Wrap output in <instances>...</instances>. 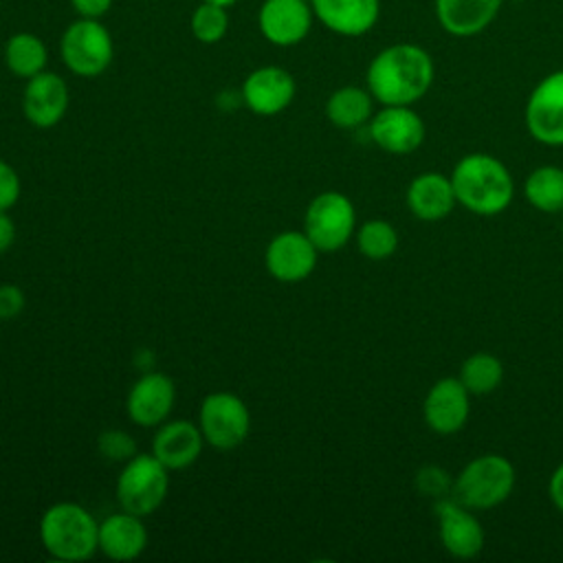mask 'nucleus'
<instances>
[{
	"label": "nucleus",
	"instance_id": "obj_1",
	"mask_svg": "<svg viewBox=\"0 0 563 563\" xmlns=\"http://www.w3.org/2000/svg\"><path fill=\"white\" fill-rule=\"evenodd\" d=\"M435 77L433 57L416 42H396L380 48L365 70V88L380 106H413Z\"/></svg>",
	"mask_w": 563,
	"mask_h": 563
},
{
	"label": "nucleus",
	"instance_id": "obj_34",
	"mask_svg": "<svg viewBox=\"0 0 563 563\" xmlns=\"http://www.w3.org/2000/svg\"><path fill=\"white\" fill-rule=\"evenodd\" d=\"M15 242V222L7 211H0V253H7Z\"/></svg>",
	"mask_w": 563,
	"mask_h": 563
},
{
	"label": "nucleus",
	"instance_id": "obj_30",
	"mask_svg": "<svg viewBox=\"0 0 563 563\" xmlns=\"http://www.w3.org/2000/svg\"><path fill=\"white\" fill-rule=\"evenodd\" d=\"M416 486H418L420 493L440 499V497H446V493L453 490V479L440 466H424L416 475Z\"/></svg>",
	"mask_w": 563,
	"mask_h": 563
},
{
	"label": "nucleus",
	"instance_id": "obj_15",
	"mask_svg": "<svg viewBox=\"0 0 563 563\" xmlns=\"http://www.w3.org/2000/svg\"><path fill=\"white\" fill-rule=\"evenodd\" d=\"M176 402L174 380L163 372H147L128 391L125 413L128 418L143 429L163 424Z\"/></svg>",
	"mask_w": 563,
	"mask_h": 563
},
{
	"label": "nucleus",
	"instance_id": "obj_8",
	"mask_svg": "<svg viewBox=\"0 0 563 563\" xmlns=\"http://www.w3.org/2000/svg\"><path fill=\"white\" fill-rule=\"evenodd\" d=\"M198 427L209 446L231 451L246 440L251 431V411L238 394L211 391L200 402Z\"/></svg>",
	"mask_w": 563,
	"mask_h": 563
},
{
	"label": "nucleus",
	"instance_id": "obj_5",
	"mask_svg": "<svg viewBox=\"0 0 563 563\" xmlns=\"http://www.w3.org/2000/svg\"><path fill=\"white\" fill-rule=\"evenodd\" d=\"M59 57L64 66L84 79L103 75L114 59V42L101 20L77 18L59 37Z\"/></svg>",
	"mask_w": 563,
	"mask_h": 563
},
{
	"label": "nucleus",
	"instance_id": "obj_37",
	"mask_svg": "<svg viewBox=\"0 0 563 563\" xmlns=\"http://www.w3.org/2000/svg\"><path fill=\"white\" fill-rule=\"evenodd\" d=\"M308 2H310V0H308Z\"/></svg>",
	"mask_w": 563,
	"mask_h": 563
},
{
	"label": "nucleus",
	"instance_id": "obj_33",
	"mask_svg": "<svg viewBox=\"0 0 563 563\" xmlns=\"http://www.w3.org/2000/svg\"><path fill=\"white\" fill-rule=\"evenodd\" d=\"M112 2L114 0H70V7L77 13V18L101 20L112 9Z\"/></svg>",
	"mask_w": 563,
	"mask_h": 563
},
{
	"label": "nucleus",
	"instance_id": "obj_3",
	"mask_svg": "<svg viewBox=\"0 0 563 563\" xmlns=\"http://www.w3.org/2000/svg\"><path fill=\"white\" fill-rule=\"evenodd\" d=\"M40 543L57 561H88L99 550V521L77 501H57L42 512Z\"/></svg>",
	"mask_w": 563,
	"mask_h": 563
},
{
	"label": "nucleus",
	"instance_id": "obj_19",
	"mask_svg": "<svg viewBox=\"0 0 563 563\" xmlns=\"http://www.w3.org/2000/svg\"><path fill=\"white\" fill-rule=\"evenodd\" d=\"M314 20L341 37L369 33L380 18V0H310Z\"/></svg>",
	"mask_w": 563,
	"mask_h": 563
},
{
	"label": "nucleus",
	"instance_id": "obj_20",
	"mask_svg": "<svg viewBox=\"0 0 563 563\" xmlns=\"http://www.w3.org/2000/svg\"><path fill=\"white\" fill-rule=\"evenodd\" d=\"M504 0H433L440 29L453 37L484 33L501 11Z\"/></svg>",
	"mask_w": 563,
	"mask_h": 563
},
{
	"label": "nucleus",
	"instance_id": "obj_17",
	"mask_svg": "<svg viewBox=\"0 0 563 563\" xmlns=\"http://www.w3.org/2000/svg\"><path fill=\"white\" fill-rule=\"evenodd\" d=\"M68 103L70 92L62 75L53 70H42L35 77L26 79L22 92V114L31 125L40 130L55 128L64 119Z\"/></svg>",
	"mask_w": 563,
	"mask_h": 563
},
{
	"label": "nucleus",
	"instance_id": "obj_9",
	"mask_svg": "<svg viewBox=\"0 0 563 563\" xmlns=\"http://www.w3.org/2000/svg\"><path fill=\"white\" fill-rule=\"evenodd\" d=\"M526 128L543 145H563V68L545 75L528 95Z\"/></svg>",
	"mask_w": 563,
	"mask_h": 563
},
{
	"label": "nucleus",
	"instance_id": "obj_35",
	"mask_svg": "<svg viewBox=\"0 0 563 563\" xmlns=\"http://www.w3.org/2000/svg\"><path fill=\"white\" fill-rule=\"evenodd\" d=\"M548 490H550L552 504L559 508V512H563V462H561V464L554 468V473L550 475Z\"/></svg>",
	"mask_w": 563,
	"mask_h": 563
},
{
	"label": "nucleus",
	"instance_id": "obj_25",
	"mask_svg": "<svg viewBox=\"0 0 563 563\" xmlns=\"http://www.w3.org/2000/svg\"><path fill=\"white\" fill-rule=\"evenodd\" d=\"M526 200L545 213L563 211V169L556 165H541L530 172L523 183Z\"/></svg>",
	"mask_w": 563,
	"mask_h": 563
},
{
	"label": "nucleus",
	"instance_id": "obj_21",
	"mask_svg": "<svg viewBox=\"0 0 563 563\" xmlns=\"http://www.w3.org/2000/svg\"><path fill=\"white\" fill-rule=\"evenodd\" d=\"M150 534L143 517L119 510L99 521V552L112 561H134L147 548Z\"/></svg>",
	"mask_w": 563,
	"mask_h": 563
},
{
	"label": "nucleus",
	"instance_id": "obj_10",
	"mask_svg": "<svg viewBox=\"0 0 563 563\" xmlns=\"http://www.w3.org/2000/svg\"><path fill=\"white\" fill-rule=\"evenodd\" d=\"M319 249L303 231L277 233L264 251V266L282 284H297L317 268Z\"/></svg>",
	"mask_w": 563,
	"mask_h": 563
},
{
	"label": "nucleus",
	"instance_id": "obj_32",
	"mask_svg": "<svg viewBox=\"0 0 563 563\" xmlns=\"http://www.w3.org/2000/svg\"><path fill=\"white\" fill-rule=\"evenodd\" d=\"M26 306V295L15 284H0V321L15 319Z\"/></svg>",
	"mask_w": 563,
	"mask_h": 563
},
{
	"label": "nucleus",
	"instance_id": "obj_7",
	"mask_svg": "<svg viewBox=\"0 0 563 563\" xmlns=\"http://www.w3.org/2000/svg\"><path fill=\"white\" fill-rule=\"evenodd\" d=\"M303 233L319 253L343 249L356 233V211L352 200L341 191L317 194L303 216Z\"/></svg>",
	"mask_w": 563,
	"mask_h": 563
},
{
	"label": "nucleus",
	"instance_id": "obj_6",
	"mask_svg": "<svg viewBox=\"0 0 563 563\" xmlns=\"http://www.w3.org/2000/svg\"><path fill=\"white\" fill-rule=\"evenodd\" d=\"M169 468H165L152 453H136L117 477V501L121 510L139 517L156 512L167 499Z\"/></svg>",
	"mask_w": 563,
	"mask_h": 563
},
{
	"label": "nucleus",
	"instance_id": "obj_14",
	"mask_svg": "<svg viewBox=\"0 0 563 563\" xmlns=\"http://www.w3.org/2000/svg\"><path fill=\"white\" fill-rule=\"evenodd\" d=\"M471 413V394L457 376L435 380L422 402V416L431 431L440 435L457 433Z\"/></svg>",
	"mask_w": 563,
	"mask_h": 563
},
{
	"label": "nucleus",
	"instance_id": "obj_22",
	"mask_svg": "<svg viewBox=\"0 0 563 563\" xmlns=\"http://www.w3.org/2000/svg\"><path fill=\"white\" fill-rule=\"evenodd\" d=\"M455 191L451 176L440 172H422L407 187L409 211L424 222H435L446 218L455 207Z\"/></svg>",
	"mask_w": 563,
	"mask_h": 563
},
{
	"label": "nucleus",
	"instance_id": "obj_28",
	"mask_svg": "<svg viewBox=\"0 0 563 563\" xmlns=\"http://www.w3.org/2000/svg\"><path fill=\"white\" fill-rule=\"evenodd\" d=\"M189 29H191V35L200 44H218L220 40H224L227 31H229L227 7L198 0L196 9L191 11V18H189Z\"/></svg>",
	"mask_w": 563,
	"mask_h": 563
},
{
	"label": "nucleus",
	"instance_id": "obj_2",
	"mask_svg": "<svg viewBox=\"0 0 563 563\" xmlns=\"http://www.w3.org/2000/svg\"><path fill=\"white\" fill-rule=\"evenodd\" d=\"M451 183L455 200L475 216H497L508 209L515 196L508 167L486 152L462 156L451 172Z\"/></svg>",
	"mask_w": 563,
	"mask_h": 563
},
{
	"label": "nucleus",
	"instance_id": "obj_36",
	"mask_svg": "<svg viewBox=\"0 0 563 563\" xmlns=\"http://www.w3.org/2000/svg\"><path fill=\"white\" fill-rule=\"evenodd\" d=\"M200 2H213V4H220V7H231V4H235V2H240V0H200Z\"/></svg>",
	"mask_w": 563,
	"mask_h": 563
},
{
	"label": "nucleus",
	"instance_id": "obj_4",
	"mask_svg": "<svg viewBox=\"0 0 563 563\" xmlns=\"http://www.w3.org/2000/svg\"><path fill=\"white\" fill-rule=\"evenodd\" d=\"M515 466L499 453L473 457L453 479L451 497L471 510H488L506 501L515 488Z\"/></svg>",
	"mask_w": 563,
	"mask_h": 563
},
{
	"label": "nucleus",
	"instance_id": "obj_13",
	"mask_svg": "<svg viewBox=\"0 0 563 563\" xmlns=\"http://www.w3.org/2000/svg\"><path fill=\"white\" fill-rule=\"evenodd\" d=\"M372 141L389 154H409L424 141V121L411 106H383L372 114L369 123Z\"/></svg>",
	"mask_w": 563,
	"mask_h": 563
},
{
	"label": "nucleus",
	"instance_id": "obj_26",
	"mask_svg": "<svg viewBox=\"0 0 563 563\" xmlns=\"http://www.w3.org/2000/svg\"><path fill=\"white\" fill-rule=\"evenodd\" d=\"M471 396H486L495 391L504 378V365L488 352H475L464 358L457 376Z\"/></svg>",
	"mask_w": 563,
	"mask_h": 563
},
{
	"label": "nucleus",
	"instance_id": "obj_23",
	"mask_svg": "<svg viewBox=\"0 0 563 563\" xmlns=\"http://www.w3.org/2000/svg\"><path fill=\"white\" fill-rule=\"evenodd\" d=\"M374 114V97L361 86H341L325 101V117L334 128L356 130L369 123Z\"/></svg>",
	"mask_w": 563,
	"mask_h": 563
},
{
	"label": "nucleus",
	"instance_id": "obj_12",
	"mask_svg": "<svg viewBox=\"0 0 563 563\" xmlns=\"http://www.w3.org/2000/svg\"><path fill=\"white\" fill-rule=\"evenodd\" d=\"M438 532L444 550L455 559H473L484 548V530L471 508L453 497H440L433 504Z\"/></svg>",
	"mask_w": 563,
	"mask_h": 563
},
{
	"label": "nucleus",
	"instance_id": "obj_29",
	"mask_svg": "<svg viewBox=\"0 0 563 563\" xmlns=\"http://www.w3.org/2000/svg\"><path fill=\"white\" fill-rule=\"evenodd\" d=\"M97 449L110 462H128L132 455H136L134 438L121 429L103 431L97 438Z\"/></svg>",
	"mask_w": 563,
	"mask_h": 563
},
{
	"label": "nucleus",
	"instance_id": "obj_16",
	"mask_svg": "<svg viewBox=\"0 0 563 563\" xmlns=\"http://www.w3.org/2000/svg\"><path fill=\"white\" fill-rule=\"evenodd\" d=\"M295 92V77L282 66H260L242 81V101L260 117H275L284 112L292 103Z\"/></svg>",
	"mask_w": 563,
	"mask_h": 563
},
{
	"label": "nucleus",
	"instance_id": "obj_27",
	"mask_svg": "<svg viewBox=\"0 0 563 563\" xmlns=\"http://www.w3.org/2000/svg\"><path fill=\"white\" fill-rule=\"evenodd\" d=\"M356 246L367 260H387L398 249V233L387 220H367L356 229Z\"/></svg>",
	"mask_w": 563,
	"mask_h": 563
},
{
	"label": "nucleus",
	"instance_id": "obj_18",
	"mask_svg": "<svg viewBox=\"0 0 563 563\" xmlns=\"http://www.w3.org/2000/svg\"><path fill=\"white\" fill-rule=\"evenodd\" d=\"M198 422L165 420L158 424L152 440V455L169 471H183L198 462L205 446Z\"/></svg>",
	"mask_w": 563,
	"mask_h": 563
},
{
	"label": "nucleus",
	"instance_id": "obj_11",
	"mask_svg": "<svg viewBox=\"0 0 563 563\" xmlns=\"http://www.w3.org/2000/svg\"><path fill=\"white\" fill-rule=\"evenodd\" d=\"M314 13L308 0H264L257 11V29L273 46H295L312 29Z\"/></svg>",
	"mask_w": 563,
	"mask_h": 563
},
{
	"label": "nucleus",
	"instance_id": "obj_31",
	"mask_svg": "<svg viewBox=\"0 0 563 563\" xmlns=\"http://www.w3.org/2000/svg\"><path fill=\"white\" fill-rule=\"evenodd\" d=\"M22 194V183L18 172L0 158V211H9Z\"/></svg>",
	"mask_w": 563,
	"mask_h": 563
},
{
	"label": "nucleus",
	"instance_id": "obj_24",
	"mask_svg": "<svg viewBox=\"0 0 563 563\" xmlns=\"http://www.w3.org/2000/svg\"><path fill=\"white\" fill-rule=\"evenodd\" d=\"M2 59H4V66L11 75L26 81V79L35 77L37 73L46 70L48 48H46V44L40 35L29 33V31H20V33H13L4 42Z\"/></svg>",
	"mask_w": 563,
	"mask_h": 563
}]
</instances>
